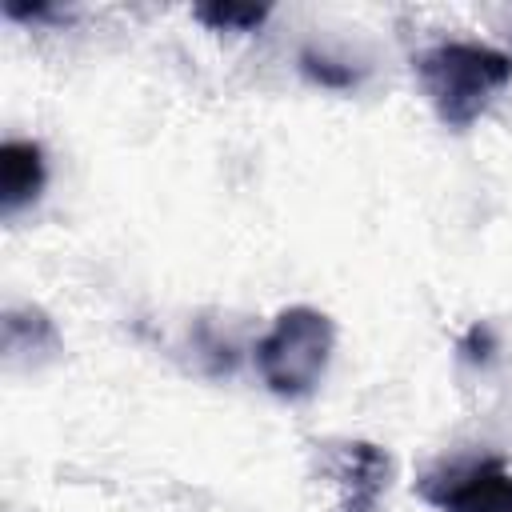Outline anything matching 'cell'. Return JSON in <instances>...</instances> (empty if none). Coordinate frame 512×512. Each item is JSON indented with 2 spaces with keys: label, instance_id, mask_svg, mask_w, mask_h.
Wrapping results in <instances>:
<instances>
[{
  "label": "cell",
  "instance_id": "6da1fadb",
  "mask_svg": "<svg viewBox=\"0 0 512 512\" xmlns=\"http://www.w3.org/2000/svg\"><path fill=\"white\" fill-rule=\"evenodd\" d=\"M412 68L436 120L452 132L472 128L512 80V56L476 40H440L424 48Z\"/></svg>",
  "mask_w": 512,
  "mask_h": 512
},
{
  "label": "cell",
  "instance_id": "7a4b0ae2",
  "mask_svg": "<svg viewBox=\"0 0 512 512\" xmlns=\"http://www.w3.org/2000/svg\"><path fill=\"white\" fill-rule=\"evenodd\" d=\"M332 348H336L332 316H324L308 304H296V308H284L272 320L268 336L256 344V372L272 396L304 400L320 388Z\"/></svg>",
  "mask_w": 512,
  "mask_h": 512
},
{
  "label": "cell",
  "instance_id": "3957f363",
  "mask_svg": "<svg viewBox=\"0 0 512 512\" xmlns=\"http://www.w3.org/2000/svg\"><path fill=\"white\" fill-rule=\"evenodd\" d=\"M416 488L440 512H512V472L500 460L428 472Z\"/></svg>",
  "mask_w": 512,
  "mask_h": 512
},
{
  "label": "cell",
  "instance_id": "277c9868",
  "mask_svg": "<svg viewBox=\"0 0 512 512\" xmlns=\"http://www.w3.org/2000/svg\"><path fill=\"white\" fill-rule=\"evenodd\" d=\"M336 480H340V512H380V500L392 480V456L372 440H352L340 448Z\"/></svg>",
  "mask_w": 512,
  "mask_h": 512
},
{
  "label": "cell",
  "instance_id": "5b68a950",
  "mask_svg": "<svg viewBox=\"0 0 512 512\" xmlns=\"http://www.w3.org/2000/svg\"><path fill=\"white\" fill-rule=\"evenodd\" d=\"M48 180L44 148L36 140H4L0 148V212L12 220L20 208L36 204Z\"/></svg>",
  "mask_w": 512,
  "mask_h": 512
},
{
  "label": "cell",
  "instance_id": "8992f818",
  "mask_svg": "<svg viewBox=\"0 0 512 512\" xmlns=\"http://www.w3.org/2000/svg\"><path fill=\"white\" fill-rule=\"evenodd\" d=\"M52 348H60V336L40 308H8L4 312V352L8 356L52 352Z\"/></svg>",
  "mask_w": 512,
  "mask_h": 512
},
{
  "label": "cell",
  "instance_id": "52a82bcc",
  "mask_svg": "<svg viewBox=\"0 0 512 512\" xmlns=\"http://www.w3.org/2000/svg\"><path fill=\"white\" fill-rule=\"evenodd\" d=\"M268 4H196L192 16L212 32H256L268 20Z\"/></svg>",
  "mask_w": 512,
  "mask_h": 512
},
{
  "label": "cell",
  "instance_id": "ba28073f",
  "mask_svg": "<svg viewBox=\"0 0 512 512\" xmlns=\"http://www.w3.org/2000/svg\"><path fill=\"white\" fill-rule=\"evenodd\" d=\"M300 72H304V80H312L320 88H332V92H348V88L360 84V68H352L344 60H332V56H324L316 48L300 52Z\"/></svg>",
  "mask_w": 512,
  "mask_h": 512
},
{
  "label": "cell",
  "instance_id": "9c48e42d",
  "mask_svg": "<svg viewBox=\"0 0 512 512\" xmlns=\"http://www.w3.org/2000/svg\"><path fill=\"white\" fill-rule=\"evenodd\" d=\"M460 356L468 360V364H492V356H496V336H492V328L480 320V324H472L468 332H464V340H460Z\"/></svg>",
  "mask_w": 512,
  "mask_h": 512
}]
</instances>
